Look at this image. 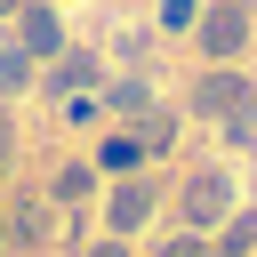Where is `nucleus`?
<instances>
[{
	"label": "nucleus",
	"mask_w": 257,
	"mask_h": 257,
	"mask_svg": "<svg viewBox=\"0 0 257 257\" xmlns=\"http://www.w3.org/2000/svg\"><path fill=\"white\" fill-rule=\"evenodd\" d=\"M56 40H64V24L48 8H24V56H56Z\"/></svg>",
	"instance_id": "39448f33"
},
{
	"label": "nucleus",
	"mask_w": 257,
	"mask_h": 257,
	"mask_svg": "<svg viewBox=\"0 0 257 257\" xmlns=\"http://www.w3.org/2000/svg\"><path fill=\"white\" fill-rule=\"evenodd\" d=\"M257 104V88L241 80V72H209V80H193V112H217V120H241Z\"/></svg>",
	"instance_id": "f03ea898"
},
{
	"label": "nucleus",
	"mask_w": 257,
	"mask_h": 257,
	"mask_svg": "<svg viewBox=\"0 0 257 257\" xmlns=\"http://www.w3.org/2000/svg\"><path fill=\"white\" fill-rule=\"evenodd\" d=\"M24 72H32V56H24V48H8V56H0V88H24Z\"/></svg>",
	"instance_id": "f8f14e48"
},
{
	"label": "nucleus",
	"mask_w": 257,
	"mask_h": 257,
	"mask_svg": "<svg viewBox=\"0 0 257 257\" xmlns=\"http://www.w3.org/2000/svg\"><path fill=\"white\" fill-rule=\"evenodd\" d=\"M48 193H56V201H64V209H72V201H80V193H88V169H56V185H48Z\"/></svg>",
	"instance_id": "9b49d317"
},
{
	"label": "nucleus",
	"mask_w": 257,
	"mask_h": 257,
	"mask_svg": "<svg viewBox=\"0 0 257 257\" xmlns=\"http://www.w3.org/2000/svg\"><path fill=\"white\" fill-rule=\"evenodd\" d=\"M225 209H233V185H225L217 169H201V177H185V225H193V233H201V225H217Z\"/></svg>",
	"instance_id": "7ed1b4c3"
},
{
	"label": "nucleus",
	"mask_w": 257,
	"mask_h": 257,
	"mask_svg": "<svg viewBox=\"0 0 257 257\" xmlns=\"http://www.w3.org/2000/svg\"><path fill=\"white\" fill-rule=\"evenodd\" d=\"M169 137H177V120H169V112H145V120H137V145H145V153H161Z\"/></svg>",
	"instance_id": "1a4fd4ad"
},
{
	"label": "nucleus",
	"mask_w": 257,
	"mask_h": 257,
	"mask_svg": "<svg viewBox=\"0 0 257 257\" xmlns=\"http://www.w3.org/2000/svg\"><path fill=\"white\" fill-rule=\"evenodd\" d=\"M88 257H128V249H120V241H104V249H88Z\"/></svg>",
	"instance_id": "4468645a"
},
{
	"label": "nucleus",
	"mask_w": 257,
	"mask_h": 257,
	"mask_svg": "<svg viewBox=\"0 0 257 257\" xmlns=\"http://www.w3.org/2000/svg\"><path fill=\"white\" fill-rule=\"evenodd\" d=\"M249 249H257V217H233L225 241H217V257H249Z\"/></svg>",
	"instance_id": "6e6552de"
},
{
	"label": "nucleus",
	"mask_w": 257,
	"mask_h": 257,
	"mask_svg": "<svg viewBox=\"0 0 257 257\" xmlns=\"http://www.w3.org/2000/svg\"><path fill=\"white\" fill-rule=\"evenodd\" d=\"M0 8H16V0H0Z\"/></svg>",
	"instance_id": "f3484780"
},
{
	"label": "nucleus",
	"mask_w": 257,
	"mask_h": 257,
	"mask_svg": "<svg viewBox=\"0 0 257 257\" xmlns=\"http://www.w3.org/2000/svg\"><path fill=\"white\" fill-rule=\"evenodd\" d=\"M88 80H96V56H64V64L48 72V88H56V96H64V88H88Z\"/></svg>",
	"instance_id": "0eeeda50"
},
{
	"label": "nucleus",
	"mask_w": 257,
	"mask_h": 257,
	"mask_svg": "<svg viewBox=\"0 0 257 257\" xmlns=\"http://www.w3.org/2000/svg\"><path fill=\"white\" fill-rule=\"evenodd\" d=\"M0 161H8V120H0Z\"/></svg>",
	"instance_id": "2eb2a0df"
},
{
	"label": "nucleus",
	"mask_w": 257,
	"mask_h": 257,
	"mask_svg": "<svg viewBox=\"0 0 257 257\" xmlns=\"http://www.w3.org/2000/svg\"><path fill=\"white\" fill-rule=\"evenodd\" d=\"M137 161H145L137 137H112V145H104V169H137Z\"/></svg>",
	"instance_id": "9d476101"
},
{
	"label": "nucleus",
	"mask_w": 257,
	"mask_h": 257,
	"mask_svg": "<svg viewBox=\"0 0 257 257\" xmlns=\"http://www.w3.org/2000/svg\"><path fill=\"white\" fill-rule=\"evenodd\" d=\"M0 249H8V225H0Z\"/></svg>",
	"instance_id": "dca6fc26"
},
{
	"label": "nucleus",
	"mask_w": 257,
	"mask_h": 257,
	"mask_svg": "<svg viewBox=\"0 0 257 257\" xmlns=\"http://www.w3.org/2000/svg\"><path fill=\"white\" fill-rule=\"evenodd\" d=\"M8 241H48V201H16V217H8Z\"/></svg>",
	"instance_id": "423d86ee"
},
{
	"label": "nucleus",
	"mask_w": 257,
	"mask_h": 257,
	"mask_svg": "<svg viewBox=\"0 0 257 257\" xmlns=\"http://www.w3.org/2000/svg\"><path fill=\"white\" fill-rule=\"evenodd\" d=\"M161 257H201V241H193V233H185V241H169V249H161Z\"/></svg>",
	"instance_id": "ddd939ff"
},
{
	"label": "nucleus",
	"mask_w": 257,
	"mask_h": 257,
	"mask_svg": "<svg viewBox=\"0 0 257 257\" xmlns=\"http://www.w3.org/2000/svg\"><path fill=\"white\" fill-rule=\"evenodd\" d=\"M241 40H249V8L241 0H217V8H201V48L225 64V56H241Z\"/></svg>",
	"instance_id": "f257e3e1"
},
{
	"label": "nucleus",
	"mask_w": 257,
	"mask_h": 257,
	"mask_svg": "<svg viewBox=\"0 0 257 257\" xmlns=\"http://www.w3.org/2000/svg\"><path fill=\"white\" fill-rule=\"evenodd\" d=\"M104 217H112V233H128V225H145V217H153V185H145V177H128V185L112 193V209H104Z\"/></svg>",
	"instance_id": "20e7f679"
}]
</instances>
